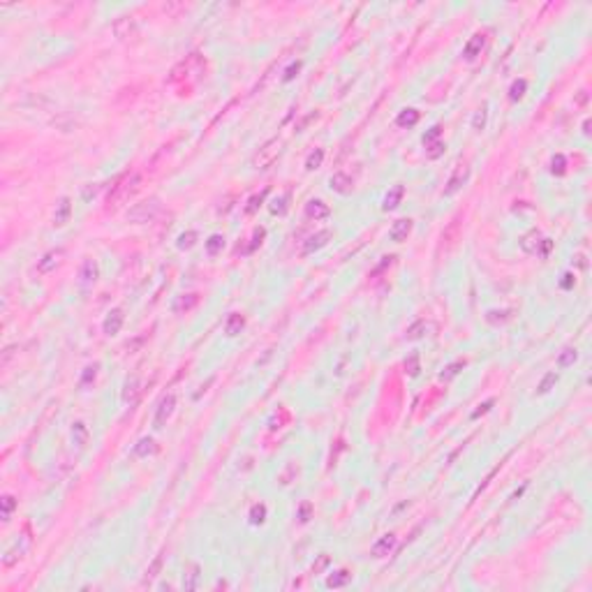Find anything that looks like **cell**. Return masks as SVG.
Here are the masks:
<instances>
[{
    "instance_id": "f35d334b",
    "label": "cell",
    "mask_w": 592,
    "mask_h": 592,
    "mask_svg": "<svg viewBox=\"0 0 592 592\" xmlns=\"http://www.w3.org/2000/svg\"><path fill=\"white\" fill-rule=\"evenodd\" d=\"M405 368L409 370V375H412V377H416V375H419V356H416V354H412V356L405 361Z\"/></svg>"
},
{
    "instance_id": "7c38bea8",
    "label": "cell",
    "mask_w": 592,
    "mask_h": 592,
    "mask_svg": "<svg viewBox=\"0 0 592 592\" xmlns=\"http://www.w3.org/2000/svg\"><path fill=\"white\" fill-rule=\"evenodd\" d=\"M484 44H486V35H481V33H479V35H474L468 42V44H465V49H463V56H465L468 61H474L479 53H481Z\"/></svg>"
},
{
    "instance_id": "4dcf8cb0",
    "label": "cell",
    "mask_w": 592,
    "mask_h": 592,
    "mask_svg": "<svg viewBox=\"0 0 592 592\" xmlns=\"http://www.w3.org/2000/svg\"><path fill=\"white\" fill-rule=\"evenodd\" d=\"M525 88H528V81H525V79H518V81H513L511 90H509V98H511L513 102H518V100L523 98V93H525Z\"/></svg>"
},
{
    "instance_id": "2e32d148",
    "label": "cell",
    "mask_w": 592,
    "mask_h": 592,
    "mask_svg": "<svg viewBox=\"0 0 592 592\" xmlns=\"http://www.w3.org/2000/svg\"><path fill=\"white\" fill-rule=\"evenodd\" d=\"M142 384H139V377H132V380L125 382V389H123V400L127 403V405H134L137 400H139V393H142V389H139Z\"/></svg>"
},
{
    "instance_id": "836d02e7",
    "label": "cell",
    "mask_w": 592,
    "mask_h": 592,
    "mask_svg": "<svg viewBox=\"0 0 592 592\" xmlns=\"http://www.w3.org/2000/svg\"><path fill=\"white\" fill-rule=\"evenodd\" d=\"M195 239H197L195 231L181 234V236H178V247H181V250H187V247H192V245H195Z\"/></svg>"
},
{
    "instance_id": "bcb514c9",
    "label": "cell",
    "mask_w": 592,
    "mask_h": 592,
    "mask_svg": "<svg viewBox=\"0 0 592 592\" xmlns=\"http://www.w3.org/2000/svg\"><path fill=\"white\" fill-rule=\"evenodd\" d=\"M285 202H287V197H280V199H275L273 204H278V206H271V213H285Z\"/></svg>"
},
{
    "instance_id": "ac0fdd59",
    "label": "cell",
    "mask_w": 592,
    "mask_h": 592,
    "mask_svg": "<svg viewBox=\"0 0 592 592\" xmlns=\"http://www.w3.org/2000/svg\"><path fill=\"white\" fill-rule=\"evenodd\" d=\"M245 327V317L243 315H231L229 319H227V327H225V333L227 336H236V333H241V328Z\"/></svg>"
},
{
    "instance_id": "c3c4849f",
    "label": "cell",
    "mask_w": 592,
    "mask_h": 592,
    "mask_svg": "<svg viewBox=\"0 0 592 592\" xmlns=\"http://www.w3.org/2000/svg\"><path fill=\"white\" fill-rule=\"evenodd\" d=\"M490 405H493V400H488V403H484V405H481V409H477V412L472 414V419H477V416L481 414V412H488V407H490Z\"/></svg>"
},
{
    "instance_id": "d6986e66",
    "label": "cell",
    "mask_w": 592,
    "mask_h": 592,
    "mask_svg": "<svg viewBox=\"0 0 592 592\" xmlns=\"http://www.w3.org/2000/svg\"><path fill=\"white\" fill-rule=\"evenodd\" d=\"M396 123L400 125V127H414V125L419 123V111H416V109H405V111L396 118Z\"/></svg>"
},
{
    "instance_id": "74e56055",
    "label": "cell",
    "mask_w": 592,
    "mask_h": 592,
    "mask_svg": "<svg viewBox=\"0 0 592 592\" xmlns=\"http://www.w3.org/2000/svg\"><path fill=\"white\" fill-rule=\"evenodd\" d=\"M551 171L557 174V176L565 174V158H562V155H555V158H553V162H551Z\"/></svg>"
},
{
    "instance_id": "6da1fadb",
    "label": "cell",
    "mask_w": 592,
    "mask_h": 592,
    "mask_svg": "<svg viewBox=\"0 0 592 592\" xmlns=\"http://www.w3.org/2000/svg\"><path fill=\"white\" fill-rule=\"evenodd\" d=\"M139 185V176L137 174H125L109 192V208H118L123 202H127V197L132 195Z\"/></svg>"
},
{
    "instance_id": "44dd1931",
    "label": "cell",
    "mask_w": 592,
    "mask_h": 592,
    "mask_svg": "<svg viewBox=\"0 0 592 592\" xmlns=\"http://www.w3.org/2000/svg\"><path fill=\"white\" fill-rule=\"evenodd\" d=\"M197 303H199V296H197V294H187V296H181V299L174 303V310H176V312H183V310L195 308Z\"/></svg>"
},
{
    "instance_id": "5bb4252c",
    "label": "cell",
    "mask_w": 592,
    "mask_h": 592,
    "mask_svg": "<svg viewBox=\"0 0 592 592\" xmlns=\"http://www.w3.org/2000/svg\"><path fill=\"white\" fill-rule=\"evenodd\" d=\"M306 213H308L310 218H315V220H324V218H328V215H331V208H328L324 202L312 199V202L306 204Z\"/></svg>"
},
{
    "instance_id": "ba28073f",
    "label": "cell",
    "mask_w": 592,
    "mask_h": 592,
    "mask_svg": "<svg viewBox=\"0 0 592 592\" xmlns=\"http://www.w3.org/2000/svg\"><path fill=\"white\" fill-rule=\"evenodd\" d=\"M393 548H396V537H393V534H384L380 541L372 544L370 553H372V557H387Z\"/></svg>"
},
{
    "instance_id": "ee69618b",
    "label": "cell",
    "mask_w": 592,
    "mask_h": 592,
    "mask_svg": "<svg viewBox=\"0 0 592 592\" xmlns=\"http://www.w3.org/2000/svg\"><path fill=\"white\" fill-rule=\"evenodd\" d=\"M95 372H98V366H88L86 372H83V384H88L90 380H95Z\"/></svg>"
},
{
    "instance_id": "484cf974",
    "label": "cell",
    "mask_w": 592,
    "mask_h": 592,
    "mask_svg": "<svg viewBox=\"0 0 592 592\" xmlns=\"http://www.w3.org/2000/svg\"><path fill=\"white\" fill-rule=\"evenodd\" d=\"M81 278H83L86 283H93V280L98 278V264H95L93 259H88V262L83 264V268H81Z\"/></svg>"
},
{
    "instance_id": "277c9868",
    "label": "cell",
    "mask_w": 592,
    "mask_h": 592,
    "mask_svg": "<svg viewBox=\"0 0 592 592\" xmlns=\"http://www.w3.org/2000/svg\"><path fill=\"white\" fill-rule=\"evenodd\" d=\"M199 65H202V58H199V53H192V56H187L185 61H181V62L176 65V67L171 70V77H169V81H171V83H178L181 79H187V77H190V74L195 72V67H199Z\"/></svg>"
},
{
    "instance_id": "9a60e30c",
    "label": "cell",
    "mask_w": 592,
    "mask_h": 592,
    "mask_svg": "<svg viewBox=\"0 0 592 592\" xmlns=\"http://www.w3.org/2000/svg\"><path fill=\"white\" fill-rule=\"evenodd\" d=\"M328 183H331V190H336L340 195H349L352 192V178L347 176V174H343V171L340 174H333Z\"/></svg>"
},
{
    "instance_id": "1f68e13d",
    "label": "cell",
    "mask_w": 592,
    "mask_h": 592,
    "mask_svg": "<svg viewBox=\"0 0 592 592\" xmlns=\"http://www.w3.org/2000/svg\"><path fill=\"white\" fill-rule=\"evenodd\" d=\"M72 437H74V442L77 444H86V440H88V430H86V426L83 424H74V428H72Z\"/></svg>"
},
{
    "instance_id": "f546056e",
    "label": "cell",
    "mask_w": 592,
    "mask_h": 592,
    "mask_svg": "<svg viewBox=\"0 0 592 592\" xmlns=\"http://www.w3.org/2000/svg\"><path fill=\"white\" fill-rule=\"evenodd\" d=\"M264 518H266L264 504H252V509H250V523L252 525H259V523H264Z\"/></svg>"
},
{
    "instance_id": "9c48e42d",
    "label": "cell",
    "mask_w": 592,
    "mask_h": 592,
    "mask_svg": "<svg viewBox=\"0 0 592 592\" xmlns=\"http://www.w3.org/2000/svg\"><path fill=\"white\" fill-rule=\"evenodd\" d=\"M123 310H111L109 315H106V319H104V333L106 336H116L121 328H123Z\"/></svg>"
},
{
    "instance_id": "8d00e7d4",
    "label": "cell",
    "mask_w": 592,
    "mask_h": 592,
    "mask_svg": "<svg viewBox=\"0 0 592 592\" xmlns=\"http://www.w3.org/2000/svg\"><path fill=\"white\" fill-rule=\"evenodd\" d=\"M160 567H162V555H158L155 557V562L148 567V572H146V583H150L155 576H158V572H160Z\"/></svg>"
},
{
    "instance_id": "7dc6e473",
    "label": "cell",
    "mask_w": 592,
    "mask_h": 592,
    "mask_svg": "<svg viewBox=\"0 0 592 592\" xmlns=\"http://www.w3.org/2000/svg\"><path fill=\"white\" fill-rule=\"evenodd\" d=\"M308 513H310V504L306 502V504H303V507H301V511H299V518H301V521H303V523H306V521H308Z\"/></svg>"
},
{
    "instance_id": "60d3db41",
    "label": "cell",
    "mask_w": 592,
    "mask_h": 592,
    "mask_svg": "<svg viewBox=\"0 0 592 592\" xmlns=\"http://www.w3.org/2000/svg\"><path fill=\"white\" fill-rule=\"evenodd\" d=\"M444 148H447V146H444V143H440V142L430 143V150H428V158H430V160H437V158H440V155H442V153H444Z\"/></svg>"
},
{
    "instance_id": "7bdbcfd3",
    "label": "cell",
    "mask_w": 592,
    "mask_h": 592,
    "mask_svg": "<svg viewBox=\"0 0 592 592\" xmlns=\"http://www.w3.org/2000/svg\"><path fill=\"white\" fill-rule=\"evenodd\" d=\"M299 70H301V61H299V62H292V65L287 67V72H285L283 79H285V81H292L294 77H296V72H299Z\"/></svg>"
},
{
    "instance_id": "e575fe53",
    "label": "cell",
    "mask_w": 592,
    "mask_h": 592,
    "mask_svg": "<svg viewBox=\"0 0 592 592\" xmlns=\"http://www.w3.org/2000/svg\"><path fill=\"white\" fill-rule=\"evenodd\" d=\"M424 331H428V324H426L424 319H421V322H416L414 327H412V328H409V331H407V338H412V340H416V338H421V336H424Z\"/></svg>"
},
{
    "instance_id": "4fadbf2b",
    "label": "cell",
    "mask_w": 592,
    "mask_h": 592,
    "mask_svg": "<svg viewBox=\"0 0 592 592\" xmlns=\"http://www.w3.org/2000/svg\"><path fill=\"white\" fill-rule=\"evenodd\" d=\"M328 239H331V231H319L315 236H310L306 241V245H303V255H310V252L319 250V247H324L328 243Z\"/></svg>"
},
{
    "instance_id": "7402d4cb",
    "label": "cell",
    "mask_w": 592,
    "mask_h": 592,
    "mask_svg": "<svg viewBox=\"0 0 592 592\" xmlns=\"http://www.w3.org/2000/svg\"><path fill=\"white\" fill-rule=\"evenodd\" d=\"M197 578H199V567L190 565L187 567V572H185V576H183V588H185V590H195Z\"/></svg>"
},
{
    "instance_id": "ab89813d",
    "label": "cell",
    "mask_w": 592,
    "mask_h": 592,
    "mask_svg": "<svg viewBox=\"0 0 592 592\" xmlns=\"http://www.w3.org/2000/svg\"><path fill=\"white\" fill-rule=\"evenodd\" d=\"M484 125H486V106L479 109L477 116H474V121H472V127H474V130H484Z\"/></svg>"
},
{
    "instance_id": "4316f807",
    "label": "cell",
    "mask_w": 592,
    "mask_h": 592,
    "mask_svg": "<svg viewBox=\"0 0 592 592\" xmlns=\"http://www.w3.org/2000/svg\"><path fill=\"white\" fill-rule=\"evenodd\" d=\"M0 504H2V511H0V518L2 521H9V516H12V511H14V507H17V502H14V497L12 495H5L2 500H0Z\"/></svg>"
},
{
    "instance_id": "d590c367",
    "label": "cell",
    "mask_w": 592,
    "mask_h": 592,
    "mask_svg": "<svg viewBox=\"0 0 592 592\" xmlns=\"http://www.w3.org/2000/svg\"><path fill=\"white\" fill-rule=\"evenodd\" d=\"M555 382H557V375H555V372H548L546 377L541 380V384H539V393H548V391H551V387H553Z\"/></svg>"
},
{
    "instance_id": "cb8c5ba5",
    "label": "cell",
    "mask_w": 592,
    "mask_h": 592,
    "mask_svg": "<svg viewBox=\"0 0 592 592\" xmlns=\"http://www.w3.org/2000/svg\"><path fill=\"white\" fill-rule=\"evenodd\" d=\"M222 247H225V239H222L220 234H213L211 239L206 241V252H208V255H218Z\"/></svg>"
},
{
    "instance_id": "ffe728a7",
    "label": "cell",
    "mask_w": 592,
    "mask_h": 592,
    "mask_svg": "<svg viewBox=\"0 0 592 592\" xmlns=\"http://www.w3.org/2000/svg\"><path fill=\"white\" fill-rule=\"evenodd\" d=\"M403 192H405V190H403V185H396L389 192V195H387V199H384V206H382V208H384V211H393L398 204H400V199H403Z\"/></svg>"
},
{
    "instance_id": "7a4b0ae2",
    "label": "cell",
    "mask_w": 592,
    "mask_h": 592,
    "mask_svg": "<svg viewBox=\"0 0 592 592\" xmlns=\"http://www.w3.org/2000/svg\"><path fill=\"white\" fill-rule=\"evenodd\" d=\"M280 153H283V142H280V139H271V142H266L264 146H262V148L255 153V158H252V167H255V169H268L275 162V160L280 158Z\"/></svg>"
},
{
    "instance_id": "f1b7e54d",
    "label": "cell",
    "mask_w": 592,
    "mask_h": 592,
    "mask_svg": "<svg viewBox=\"0 0 592 592\" xmlns=\"http://www.w3.org/2000/svg\"><path fill=\"white\" fill-rule=\"evenodd\" d=\"M153 451H155V442H153L150 437H143L142 442L134 447V453H137V456H142V458H143V456H148V453H153Z\"/></svg>"
},
{
    "instance_id": "d4e9b609",
    "label": "cell",
    "mask_w": 592,
    "mask_h": 592,
    "mask_svg": "<svg viewBox=\"0 0 592 592\" xmlns=\"http://www.w3.org/2000/svg\"><path fill=\"white\" fill-rule=\"evenodd\" d=\"M322 160H324V150L317 148L315 153H310V155H308V160H306V169H308V171H315V169H319V167H322Z\"/></svg>"
},
{
    "instance_id": "8992f818",
    "label": "cell",
    "mask_w": 592,
    "mask_h": 592,
    "mask_svg": "<svg viewBox=\"0 0 592 592\" xmlns=\"http://www.w3.org/2000/svg\"><path fill=\"white\" fill-rule=\"evenodd\" d=\"M468 176H470V169L465 167V164H460V167H456V171L451 174V178H449V183H447V187H444V195L447 197H451L453 192H458L460 190V185L468 181Z\"/></svg>"
},
{
    "instance_id": "d6a6232c",
    "label": "cell",
    "mask_w": 592,
    "mask_h": 592,
    "mask_svg": "<svg viewBox=\"0 0 592 592\" xmlns=\"http://www.w3.org/2000/svg\"><path fill=\"white\" fill-rule=\"evenodd\" d=\"M576 356H578V354H576V349L567 347L565 352L560 354V359H557V366H560V368H567V366H572V363L576 361Z\"/></svg>"
},
{
    "instance_id": "83f0119b",
    "label": "cell",
    "mask_w": 592,
    "mask_h": 592,
    "mask_svg": "<svg viewBox=\"0 0 592 592\" xmlns=\"http://www.w3.org/2000/svg\"><path fill=\"white\" fill-rule=\"evenodd\" d=\"M463 366H465V361H456V363H451V366H447V368H444V372L440 375V380H442V382L453 380V377H456V375L463 370Z\"/></svg>"
},
{
    "instance_id": "603a6c76",
    "label": "cell",
    "mask_w": 592,
    "mask_h": 592,
    "mask_svg": "<svg viewBox=\"0 0 592 592\" xmlns=\"http://www.w3.org/2000/svg\"><path fill=\"white\" fill-rule=\"evenodd\" d=\"M347 583H349V572H345V569H340L333 576H328V581H327L328 588H343Z\"/></svg>"
},
{
    "instance_id": "8fae6325",
    "label": "cell",
    "mask_w": 592,
    "mask_h": 592,
    "mask_svg": "<svg viewBox=\"0 0 592 592\" xmlns=\"http://www.w3.org/2000/svg\"><path fill=\"white\" fill-rule=\"evenodd\" d=\"M409 231H412V220H409V218H405V220H398L396 225L391 227L389 239L396 241V243H400V241H405L407 236H409Z\"/></svg>"
},
{
    "instance_id": "52a82bcc",
    "label": "cell",
    "mask_w": 592,
    "mask_h": 592,
    "mask_svg": "<svg viewBox=\"0 0 592 592\" xmlns=\"http://www.w3.org/2000/svg\"><path fill=\"white\" fill-rule=\"evenodd\" d=\"M70 215H72V202L67 199V197H62L61 202L56 204V213H53V225H56V227H62V225H67V222H70Z\"/></svg>"
},
{
    "instance_id": "3957f363",
    "label": "cell",
    "mask_w": 592,
    "mask_h": 592,
    "mask_svg": "<svg viewBox=\"0 0 592 592\" xmlns=\"http://www.w3.org/2000/svg\"><path fill=\"white\" fill-rule=\"evenodd\" d=\"M158 211H160V204L155 202V199H150V202H142V204H137L134 208H130V213H127V218L132 222H150L155 215H158Z\"/></svg>"
},
{
    "instance_id": "f6af8a7d",
    "label": "cell",
    "mask_w": 592,
    "mask_h": 592,
    "mask_svg": "<svg viewBox=\"0 0 592 592\" xmlns=\"http://www.w3.org/2000/svg\"><path fill=\"white\" fill-rule=\"evenodd\" d=\"M262 199H264V195L252 197V199H250V206H247V208H245V213H255V211H257V206L262 204Z\"/></svg>"
},
{
    "instance_id": "30bf717a",
    "label": "cell",
    "mask_w": 592,
    "mask_h": 592,
    "mask_svg": "<svg viewBox=\"0 0 592 592\" xmlns=\"http://www.w3.org/2000/svg\"><path fill=\"white\" fill-rule=\"evenodd\" d=\"M61 257H62V250H51V252H46V255L40 259L37 271H40V273H51L53 268L61 264Z\"/></svg>"
},
{
    "instance_id": "681fc988",
    "label": "cell",
    "mask_w": 592,
    "mask_h": 592,
    "mask_svg": "<svg viewBox=\"0 0 592 592\" xmlns=\"http://www.w3.org/2000/svg\"><path fill=\"white\" fill-rule=\"evenodd\" d=\"M583 132H585V134L590 132V121H585V123H583Z\"/></svg>"
},
{
    "instance_id": "e0dca14e",
    "label": "cell",
    "mask_w": 592,
    "mask_h": 592,
    "mask_svg": "<svg viewBox=\"0 0 592 592\" xmlns=\"http://www.w3.org/2000/svg\"><path fill=\"white\" fill-rule=\"evenodd\" d=\"M539 243H541V236H539V231H537V229L528 231V234L521 239V247L525 250V252H537Z\"/></svg>"
},
{
    "instance_id": "b9f144b4",
    "label": "cell",
    "mask_w": 592,
    "mask_h": 592,
    "mask_svg": "<svg viewBox=\"0 0 592 592\" xmlns=\"http://www.w3.org/2000/svg\"><path fill=\"white\" fill-rule=\"evenodd\" d=\"M440 132H442V127H440V125H435V127H430V132H428V134H424V143H426V146H430V143H433L435 139L440 137Z\"/></svg>"
},
{
    "instance_id": "5b68a950",
    "label": "cell",
    "mask_w": 592,
    "mask_h": 592,
    "mask_svg": "<svg viewBox=\"0 0 592 592\" xmlns=\"http://www.w3.org/2000/svg\"><path fill=\"white\" fill-rule=\"evenodd\" d=\"M174 407H176V396H174V393H169V396L162 398V403H160V407H158V414H155V428H162V426L167 424V419L171 416Z\"/></svg>"
}]
</instances>
